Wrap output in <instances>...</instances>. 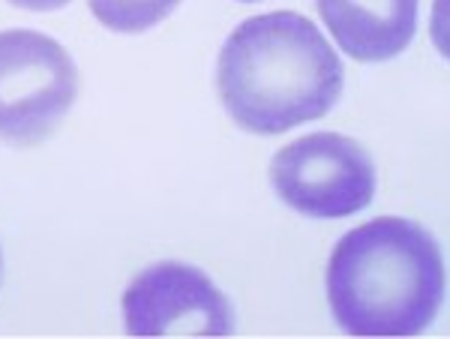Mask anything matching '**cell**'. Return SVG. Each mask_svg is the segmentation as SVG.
I'll list each match as a JSON object with an SVG mask.
<instances>
[{
  "label": "cell",
  "mask_w": 450,
  "mask_h": 339,
  "mask_svg": "<svg viewBox=\"0 0 450 339\" xmlns=\"http://www.w3.org/2000/svg\"><path fill=\"white\" fill-rule=\"evenodd\" d=\"M345 66L321 27L291 9L243 18L222 42L216 93L231 123L252 135H282L330 114Z\"/></svg>",
  "instance_id": "1"
},
{
  "label": "cell",
  "mask_w": 450,
  "mask_h": 339,
  "mask_svg": "<svg viewBox=\"0 0 450 339\" xmlns=\"http://www.w3.org/2000/svg\"><path fill=\"white\" fill-rule=\"evenodd\" d=\"M336 327L354 339H411L426 333L447 297L438 240L408 216H375L348 228L324 270Z\"/></svg>",
  "instance_id": "2"
},
{
  "label": "cell",
  "mask_w": 450,
  "mask_h": 339,
  "mask_svg": "<svg viewBox=\"0 0 450 339\" xmlns=\"http://www.w3.org/2000/svg\"><path fill=\"white\" fill-rule=\"evenodd\" d=\"M276 198L306 219H345L378 192L372 153L342 132H306L282 144L267 168Z\"/></svg>",
  "instance_id": "3"
},
{
  "label": "cell",
  "mask_w": 450,
  "mask_h": 339,
  "mask_svg": "<svg viewBox=\"0 0 450 339\" xmlns=\"http://www.w3.org/2000/svg\"><path fill=\"white\" fill-rule=\"evenodd\" d=\"M78 96L69 51L39 30H0V141H45Z\"/></svg>",
  "instance_id": "4"
},
{
  "label": "cell",
  "mask_w": 450,
  "mask_h": 339,
  "mask_svg": "<svg viewBox=\"0 0 450 339\" xmlns=\"http://www.w3.org/2000/svg\"><path fill=\"white\" fill-rule=\"evenodd\" d=\"M123 327L129 336H231L234 306L219 285L186 261H156L123 291Z\"/></svg>",
  "instance_id": "5"
},
{
  "label": "cell",
  "mask_w": 450,
  "mask_h": 339,
  "mask_svg": "<svg viewBox=\"0 0 450 339\" xmlns=\"http://www.w3.org/2000/svg\"><path fill=\"white\" fill-rule=\"evenodd\" d=\"M333 45L357 63L399 57L414 33L420 0H315Z\"/></svg>",
  "instance_id": "6"
},
{
  "label": "cell",
  "mask_w": 450,
  "mask_h": 339,
  "mask_svg": "<svg viewBox=\"0 0 450 339\" xmlns=\"http://www.w3.org/2000/svg\"><path fill=\"white\" fill-rule=\"evenodd\" d=\"M93 18L114 33H144L162 24L180 0H87Z\"/></svg>",
  "instance_id": "7"
},
{
  "label": "cell",
  "mask_w": 450,
  "mask_h": 339,
  "mask_svg": "<svg viewBox=\"0 0 450 339\" xmlns=\"http://www.w3.org/2000/svg\"><path fill=\"white\" fill-rule=\"evenodd\" d=\"M429 42L450 63V0H432L429 6Z\"/></svg>",
  "instance_id": "8"
},
{
  "label": "cell",
  "mask_w": 450,
  "mask_h": 339,
  "mask_svg": "<svg viewBox=\"0 0 450 339\" xmlns=\"http://www.w3.org/2000/svg\"><path fill=\"white\" fill-rule=\"evenodd\" d=\"M18 9H30V12H51V9H63L69 0H9Z\"/></svg>",
  "instance_id": "9"
},
{
  "label": "cell",
  "mask_w": 450,
  "mask_h": 339,
  "mask_svg": "<svg viewBox=\"0 0 450 339\" xmlns=\"http://www.w3.org/2000/svg\"><path fill=\"white\" fill-rule=\"evenodd\" d=\"M237 3H261V0H237Z\"/></svg>",
  "instance_id": "10"
}]
</instances>
